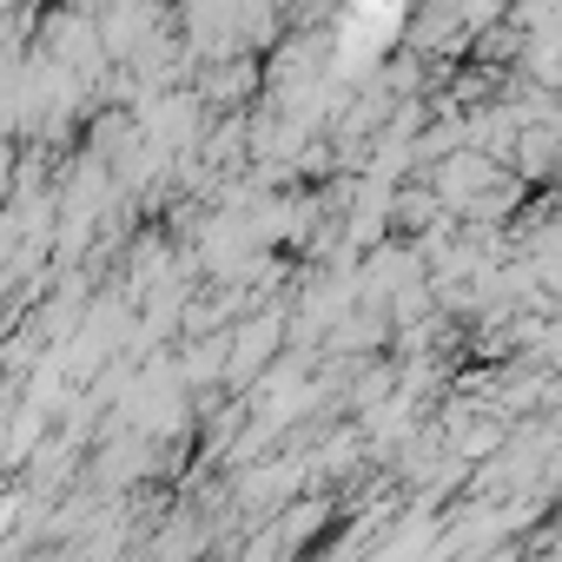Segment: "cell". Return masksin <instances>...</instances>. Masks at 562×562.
<instances>
[{
	"instance_id": "1",
	"label": "cell",
	"mask_w": 562,
	"mask_h": 562,
	"mask_svg": "<svg viewBox=\"0 0 562 562\" xmlns=\"http://www.w3.org/2000/svg\"><path fill=\"white\" fill-rule=\"evenodd\" d=\"M0 522H8V503H0Z\"/></svg>"
}]
</instances>
